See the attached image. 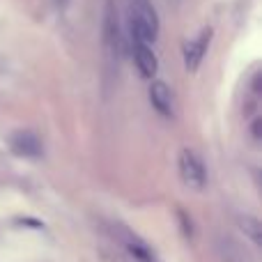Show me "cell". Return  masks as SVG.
<instances>
[{
    "instance_id": "3957f363",
    "label": "cell",
    "mask_w": 262,
    "mask_h": 262,
    "mask_svg": "<svg viewBox=\"0 0 262 262\" xmlns=\"http://www.w3.org/2000/svg\"><path fill=\"white\" fill-rule=\"evenodd\" d=\"M120 244H122V249L127 251V255L134 262H159L152 246L140 239L138 235H134V232H129V230L120 232Z\"/></svg>"
},
{
    "instance_id": "9c48e42d",
    "label": "cell",
    "mask_w": 262,
    "mask_h": 262,
    "mask_svg": "<svg viewBox=\"0 0 262 262\" xmlns=\"http://www.w3.org/2000/svg\"><path fill=\"white\" fill-rule=\"evenodd\" d=\"M58 3H64V0H58Z\"/></svg>"
},
{
    "instance_id": "277c9868",
    "label": "cell",
    "mask_w": 262,
    "mask_h": 262,
    "mask_svg": "<svg viewBox=\"0 0 262 262\" xmlns=\"http://www.w3.org/2000/svg\"><path fill=\"white\" fill-rule=\"evenodd\" d=\"M209 39H212V30H203L193 41L184 46V64L189 72H195L200 67V62L205 60V53H207Z\"/></svg>"
},
{
    "instance_id": "5b68a950",
    "label": "cell",
    "mask_w": 262,
    "mask_h": 262,
    "mask_svg": "<svg viewBox=\"0 0 262 262\" xmlns=\"http://www.w3.org/2000/svg\"><path fill=\"white\" fill-rule=\"evenodd\" d=\"M134 60H136V67H138L140 76L145 78H152L159 69V60L157 53H154L152 44H143V41H134Z\"/></svg>"
},
{
    "instance_id": "ba28073f",
    "label": "cell",
    "mask_w": 262,
    "mask_h": 262,
    "mask_svg": "<svg viewBox=\"0 0 262 262\" xmlns=\"http://www.w3.org/2000/svg\"><path fill=\"white\" fill-rule=\"evenodd\" d=\"M12 147L16 149L18 154H26V157H37V154L41 152L39 138H37L35 134H28V131L14 136V138H12Z\"/></svg>"
},
{
    "instance_id": "8992f818",
    "label": "cell",
    "mask_w": 262,
    "mask_h": 262,
    "mask_svg": "<svg viewBox=\"0 0 262 262\" xmlns=\"http://www.w3.org/2000/svg\"><path fill=\"white\" fill-rule=\"evenodd\" d=\"M104 39H106V46H108L113 53H120V49H122V35H120V21H118V12H115L113 0L106 5Z\"/></svg>"
},
{
    "instance_id": "7a4b0ae2",
    "label": "cell",
    "mask_w": 262,
    "mask_h": 262,
    "mask_svg": "<svg viewBox=\"0 0 262 262\" xmlns=\"http://www.w3.org/2000/svg\"><path fill=\"white\" fill-rule=\"evenodd\" d=\"M180 177L189 189L203 191L207 186V168H205L203 159L193 152V149H182L180 152Z\"/></svg>"
},
{
    "instance_id": "6da1fadb",
    "label": "cell",
    "mask_w": 262,
    "mask_h": 262,
    "mask_svg": "<svg viewBox=\"0 0 262 262\" xmlns=\"http://www.w3.org/2000/svg\"><path fill=\"white\" fill-rule=\"evenodd\" d=\"M129 28L131 41L154 44L159 32V18L152 0H131L129 3Z\"/></svg>"
},
{
    "instance_id": "52a82bcc",
    "label": "cell",
    "mask_w": 262,
    "mask_h": 262,
    "mask_svg": "<svg viewBox=\"0 0 262 262\" xmlns=\"http://www.w3.org/2000/svg\"><path fill=\"white\" fill-rule=\"evenodd\" d=\"M149 101L161 115H166V118L172 115V92L163 81H154L149 85Z\"/></svg>"
}]
</instances>
